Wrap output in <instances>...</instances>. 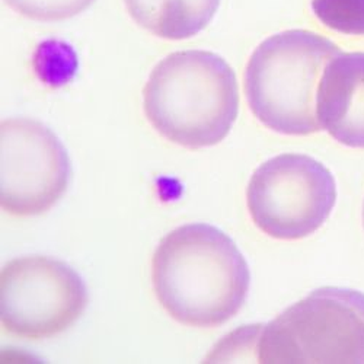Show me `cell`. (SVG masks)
I'll return each instance as SVG.
<instances>
[{
    "mask_svg": "<svg viewBox=\"0 0 364 364\" xmlns=\"http://www.w3.org/2000/svg\"><path fill=\"white\" fill-rule=\"evenodd\" d=\"M340 53L336 43L306 29H289L262 41L244 79L247 101L259 123L287 136L321 132L318 87L325 68Z\"/></svg>",
    "mask_w": 364,
    "mask_h": 364,
    "instance_id": "3",
    "label": "cell"
},
{
    "mask_svg": "<svg viewBox=\"0 0 364 364\" xmlns=\"http://www.w3.org/2000/svg\"><path fill=\"white\" fill-rule=\"evenodd\" d=\"M312 11L332 31L364 36V0H312Z\"/></svg>",
    "mask_w": 364,
    "mask_h": 364,
    "instance_id": "10",
    "label": "cell"
},
{
    "mask_svg": "<svg viewBox=\"0 0 364 364\" xmlns=\"http://www.w3.org/2000/svg\"><path fill=\"white\" fill-rule=\"evenodd\" d=\"M151 282L162 308L179 323L215 328L244 306L251 274L235 242L205 223L176 228L158 245Z\"/></svg>",
    "mask_w": 364,
    "mask_h": 364,
    "instance_id": "1",
    "label": "cell"
},
{
    "mask_svg": "<svg viewBox=\"0 0 364 364\" xmlns=\"http://www.w3.org/2000/svg\"><path fill=\"white\" fill-rule=\"evenodd\" d=\"M95 0H5L19 15L40 22H58L85 12Z\"/></svg>",
    "mask_w": 364,
    "mask_h": 364,
    "instance_id": "11",
    "label": "cell"
},
{
    "mask_svg": "<svg viewBox=\"0 0 364 364\" xmlns=\"http://www.w3.org/2000/svg\"><path fill=\"white\" fill-rule=\"evenodd\" d=\"M316 111L322 130L338 143L364 149V53H340L323 70Z\"/></svg>",
    "mask_w": 364,
    "mask_h": 364,
    "instance_id": "8",
    "label": "cell"
},
{
    "mask_svg": "<svg viewBox=\"0 0 364 364\" xmlns=\"http://www.w3.org/2000/svg\"><path fill=\"white\" fill-rule=\"evenodd\" d=\"M258 363H364V293L322 287L267 323Z\"/></svg>",
    "mask_w": 364,
    "mask_h": 364,
    "instance_id": "4",
    "label": "cell"
},
{
    "mask_svg": "<svg viewBox=\"0 0 364 364\" xmlns=\"http://www.w3.org/2000/svg\"><path fill=\"white\" fill-rule=\"evenodd\" d=\"M130 16L165 40L197 36L215 18L220 0H124Z\"/></svg>",
    "mask_w": 364,
    "mask_h": 364,
    "instance_id": "9",
    "label": "cell"
},
{
    "mask_svg": "<svg viewBox=\"0 0 364 364\" xmlns=\"http://www.w3.org/2000/svg\"><path fill=\"white\" fill-rule=\"evenodd\" d=\"M87 306V290L63 261L29 255L6 262L0 274V319L9 336L43 341L69 329Z\"/></svg>",
    "mask_w": 364,
    "mask_h": 364,
    "instance_id": "6",
    "label": "cell"
},
{
    "mask_svg": "<svg viewBox=\"0 0 364 364\" xmlns=\"http://www.w3.org/2000/svg\"><path fill=\"white\" fill-rule=\"evenodd\" d=\"M143 105L150 124L166 140L187 149L215 146L237 117L236 75L211 51H176L151 70Z\"/></svg>",
    "mask_w": 364,
    "mask_h": 364,
    "instance_id": "2",
    "label": "cell"
},
{
    "mask_svg": "<svg viewBox=\"0 0 364 364\" xmlns=\"http://www.w3.org/2000/svg\"><path fill=\"white\" fill-rule=\"evenodd\" d=\"M70 159L58 137L33 118L0 126V203L16 218L40 216L68 191Z\"/></svg>",
    "mask_w": 364,
    "mask_h": 364,
    "instance_id": "7",
    "label": "cell"
},
{
    "mask_svg": "<svg viewBox=\"0 0 364 364\" xmlns=\"http://www.w3.org/2000/svg\"><path fill=\"white\" fill-rule=\"evenodd\" d=\"M363 226H364V204H363Z\"/></svg>",
    "mask_w": 364,
    "mask_h": 364,
    "instance_id": "12",
    "label": "cell"
},
{
    "mask_svg": "<svg viewBox=\"0 0 364 364\" xmlns=\"http://www.w3.org/2000/svg\"><path fill=\"white\" fill-rule=\"evenodd\" d=\"M337 203V184L319 161L284 154L264 162L252 175L247 204L255 226L280 240L315 233Z\"/></svg>",
    "mask_w": 364,
    "mask_h": 364,
    "instance_id": "5",
    "label": "cell"
}]
</instances>
